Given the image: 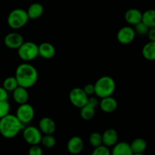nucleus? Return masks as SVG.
I'll return each mask as SVG.
<instances>
[{
    "label": "nucleus",
    "instance_id": "8",
    "mask_svg": "<svg viewBox=\"0 0 155 155\" xmlns=\"http://www.w3.org/2000/svg\"><path fill=\"white\" fill-rule=\"evenodd\" d=\"M89 96L85 93L82 88L76 87L71 90L69 93V100L71 104L76 107L81 108L87 103Z\"/></svg>",
    "mask_w": 155,
    "mask_h": 155
},
{
    "label": "nucleus",
    "instance_id": "35",
    "mask_svg": "<svg viewBox=\"0 0 155 155\" xmlns=\"http://www.w3.org/2000/svg\"><path fill=\"white\" fill-rule=\"evenodd\" d=\"M133 155H145L143 153H133Z\"/></svg>",
    "mask_w": 155,
    "mask_h": 155
},
{
    "label": "nucleus",
    "instance_id": "28",
    "mask_svg": "<svg viewBox=\"0 0 155 155\" xmlns=\"http://www.w3.org/2000/svg\"><path fill=\"white\" fill-rule=\"evenodd\" d=\"M11 106L7 101H0V119L10 114Z\"/></svg>",
    "mask_w": 155,
    "mask_h": 155
},
{
    "label": "nucleus",
    "instance_id": "16",
    "mask_svg": "<svg viewBox=\"0 0 155 155\" xmlns=\"http://www.w3.org/2000/svg\"><path fill=\"white\" fill-rule=\"evenodd\" d=\"M13 99L17 104H22L27 103L29 100V92L27 89L18 86L15 90L12 92Z\"/></svg>",
    "mask_w": 155,
    "mask_h": 155
},
{
    "label": "nucleus",
    "instance_id": "6",
    "mask_svg": "<svg viewBox=\"0 0 155 155\" xmlns=\"http://www.w3.org/2000/svg\"><path fill=\"white\" fill-rule=\"evenodd\" d=\"M16 117L24 125L29 124L35 117V110L31 104L28 103L19 104L16 110Z\"/></svg>",
    "mask_w": 155,
    "mask_h": 155
},
{
    "label": "nucleus",
    "instance_id": "26",
    "mask_svg": "<svg viewBox=\"0 0 155 155\" xmlns=\"http://www.w3.org/2000/svg\"><path fill=\"white\" fill-rule=\"evenodd\" d=\"M41 143L45 148H52L56 145V139L52 135H44L42 137Z\"/></svg>",
    "mask_w": 155,
    "mask_h": 155
},
{
    "label": "nucleus",
    "instance_id": "1",
    "mask_svg": "<svg viewBox=\"0 0 155 155\" xmlns=\"http://www.w3.org/2000/svg\"><path fill=\"white\" fill-rule=\"evenodd\" d=\"M15 77L20 86L29 89L36 84L39 74L34 66L28 62H24L18 65Z\"/></svg>",
    "mask_w": 155,
    "mask_h": 155
},
{
    "label": "nucleus",
    "instance_id": "29",
    "mask_svg": "<svg viewBox=\"0 0 155 155\" xmlns=\"http://www.w3.org/2000/svg\"><path fill=\"white\" fill-rule=\"evenodd\" d=\"M91 155H110V151L109 150L108 147L101 145L96 148H94Z\"/></svg>",
    "mask_w": 155,
    "mask_h": 155
},
{
    "label": "nucleus",
    "instance_id": "15",
    "mask_svg": "<svg viewBox=\"0 0 155 155\" xmlns=\"http://www.w3.org/2000/svg\"><path fill=\"white\" fill-rule=\"evenodd\" d=\"M124 18L130 25L135 26L142 22V12L137 8H130L126 12Z\"/></svg>",
    "mask_w": 155,
    "mask_h": 155
},
{
    "label": "nucleus",
    "instance_id": "20",
    "mask_svg": "<svg viewBox=\"0 0 155 155\" xmlns=\"http://www.w3.org/2000/svg\"><path fill=\"white\" fill-rule=\"evenodd\" d=\"M142 54L146 60L155 61V41H149L143 46Z\"/></svg>",
    "mask_w": 155,
    "mask_h": 155
},
{
    "label": "nucleus",
    "instance_id": "23",
    "mask_svg": "<svg viewBox=\"0 0 155 155\" xmlns=\"http://www.w3.org/2000/svg\"><path fill=\"white\" fill-rule=\"evenodd\" d=\"M95 108L86 104L80 108V116L84 120H90L95 117Z\"/></svg>",
    "mask_w": 155,
    "mask_h": 155
},
{
    "label": "nucleus",
    "instance_id": "22",
    "mask_svg": "<svg viewBox=\"0 0 155 155\" xmlns=\"http://www.w3.org/2000/svg\"><path fill=\"white\" fill-rule=\"evenodd\" d=\"M130 145L133 153H143L147 148L146 141L142 138L134 139Z\"/></svg>",
    "mask_w": 155,
    "mask_h": 155
},
{
    "label": "nucleus",
    "instance_id": "5",
    "mask_svg": "<svg viewBox=\"0 0 155 155\" xmlns=\"http://www.w3.org/2000/svg\"><path fill=\"white\" fill-rule=\"evenodd\" d=\"M18 54L20 58L24 62L33 61L39 55L38 45L31 41L24 42L18 49Z\"/></svg>",
    "mask_w": 155,
    "mask_h": 155
},
{
    "label": "nucleus",
    "instance_id": "17",
    "mask_svg": "<svg viewBox=\"0 0 155 155\" xmlns=\"http://www.w3.org/2000/svg\"><path fill=\"white\" fill-rule=\"evenodd\" d=\"M38 48H39V55L45 59L52 58L55 54V48L50 42H42L38 45Z\"/></svg>",
    "mask_w": 155,
    "mask_h": 155
},
{
    "label": "nucleus",
    "instance_id": "11",
    "mask_svg": "<svg viewBox=\"0 0 155 155\" xmlns=\"http://www.w3.org/2000/svg\"><path fill=\"white\" fill-rule=\"evenodd\" d=\"M67 148L70 154L77 155L83 151L84 148V142L80 136H73L68 140Z\"/></svg>",
    "mask_w": 155,
    "mask_h": 155
},
{
    "label": "nucleus",
    "instance_id": "31",
    "mask_svg": "<svg viewBox=\"0 0 155 155\" xmlns=\"http://www.w3.org/2000/svg\"><path fill=\"white\" fill-rule=\"evenodd\" d=\"M83 91L85 92V93L88 95V96H92V95L95 94V86L94 84H86V86L83 87Z\"/></svg>",
    "mask_w": 155,
    "mask_h": 155
},
{
    "label": "nucleus",
    "instance_id": "7",
    "mask_svg": "<svg viewBox=\"0 0 155 155\" xmlns=\"http://www.w3.org/2000/svg\"><path fill=\"white\" fill-rule=\"evenodd\" d=\"M42 133L39 128L28 126L23 129V138L27 144L30 145H39L41 143Z\"/></svg>",
    "mask_w": 155,
    "mask_h": 155
},
{
    "label": "nucleus",
    "instance_id": "13",
    "mask_svg": "<svg viewBox=\"0 0 155 155\" xmlns=\"http://www.w3.org/2000/svg\"><path fill=\"white\" fill-rule=\"evenodd\" d=\"M98 106L103 112L110 114L116 110V109L117 108L118 104L117 100L111 95V96L101 98V101H99V105Z\"/></svg>",
    "mask_w": 155,
    "mask_h": 155
},
{
    "label": "nucleus",
    "instance_id": "30",
    "mask_svg": "<svg viewBox=\"0 0 155 155\" xmlns=\"http://www.w3.org/2000/svg\"><path fill=\"white\" fill-rule=\"evenodd\" d=\"M43 151H42V148L39 146V145H31L28 150V155H42Z\"/></svg>",
    "mask_w": 155,
    "mask_h": 155
},
{
    "label": "nucleus",
    "instance_id": "27",
    "mask_svg": "<svg viewBox=\"0 0 155 155\" xmlns=\"http://www.w3.org/2000/svg\"><path fill=\"white\" fill-rule=\"evenodd\" d=\"M134 30L136 32V34L139 35V36H145L148 34V32L149 30V27H147L143 22H140L135 25Z\"/></svg>",
    "mask_w": 155,
    "mask_h": 155
},
{
    "label": "nucleus",
    "instance_id": "18",
    "mask_svg": "<svg viewBox=\"0 0 155 155\" xmlns=\"http://www.w3.org/2000/svg\"><path fill=\"white\" fill-rule=\"evenodd\" d=\"M130 145L126 142H120L115 144L110 151V155H133Z\"/></svg>",
    "mask_w": 155,
    "mask_h": 155
},
{
    "label": "nucleus",
    "instance_id": "2",
    "mask_svg": "<svg viewBox=\"0 0 155 155\" xmlns=\"http://www.w3.org/2000/svg\"><path fill=\"white\" fill-rule=\"evenodd\" d=\"M24 128L16 115L8 114L0 119V134L5 139H13Z\"/></svg>",
    "mask_w": 155,
    "mask_h": 155
},
{
    "label": "nucleus",
    "instance_id": "9",
    "mask_svg": "<svg viewBox=\"0 0 155 155\" xmlns=\"http://www.w3.org/2000/svg\"><path fill=\"white\" fill-rule=\"evenodd\" d=\"M136 35L134 28L130 26H125L118 30L117 33V39L122 45H129L133 42Z\"/></svg>",
    "mask_w": 155,
    "mask_h": 155
},
{
    "label": "nucleus",
    "instance_id": "10",
    "mask_svg": "<svg viewBox=\"0 0 155 155\" xmlns=\"http://www.w3.org/2000/svg\"><path fill=\"white\" fill-rule=\"evenodd\" d=\"M24 42V37L17 32H12V33H8L4 38L5 45L10 49L18 50Z\"/></svg>",
    "mask_w": 155,
    "mask_h": 155
},
{
    "label": "nucleus",
    "instance_id": "4",
    "mask_svg": "<svg viewBox=\"0 0 155 155\" xmlns=\"http://www.w3.org/2000/svg\"><path fill=\"white\" fill-rule=\"evenodd\" d=\"M29 20L27 11L22 8H15L8 15L7 24L13 30H18L24 27Z\"/></svg>",
    "mask_w": 155,
    "mask_h": 155
},
{
    "label": "nucleus",
    "instance_id": "33",
    "mask_svg": "<svg viewBox=\"0 0 155 155\" xmlns=\"http://www.w3.org/2000/svg\"><path fill=\"white\" fill-rule=\"evenodd\" d=\"M8 98V92L0 86V101H7Z\"/></svg>",
    "mask_w": 155,
    "mask_h": 155
},
{
    "label": "nucleus",
    "instance_id": "34",
    "mask_svg": "<svg viewBox=\"0 0 155 155\" xmlns=\"http://www.w3.org/2000/svg\"><path fill=\"white\" fill-rule=\"evenodd\" d=\"M147 36H148L150 41H155V27L149 28Z\"/></svg>",
    "mask_w": 155,
    "mask_h": 155
},
{
    "label": "nucleus",
    "instance_id": "21",
    "mask_svg": "<svg viewBox=\"0 0 155 155\" xmlns=\"http://www.w3.org/2000/svg\"><path fill=\"white\" fill-rule=\"evenodd\" d=\"M142 21L149 28L155 27V9H148L143 12Z\"/></svg>",
    "mask_w": 155,
    "mask_h": 155
},
{
    "label": "nucleus",
    "instance_id": "3",
    "mask_svg": "<svg viewBox=\"0 0 155 155\" xmlns=\"http://www.w3.org/2000/svg\"><path fill=\"white\" fill-rule=\"evenodd\" d=\"M94 86L95 95L101 98L111 96L116 89L114 80L109 76H103L100 77L95 82Z\"/></svg>",
    "mask_w": 155,
    "mask_h": 155
},
{
    "label": "nucleus",
    "instance_id": "12",
    "mask_svg": "<svg viewBox=\"0 0 155 155\" xmlns=\"http://www.w3.org/2000/svg\"><path fill=\"white\" fill-rule=\"evenodd\" d=\"M39 129L44 135H52L56 130V124L51 118L45 117L39 120Z\"/></svg>",
    "mask_w": 155,
    "mask_h": 155
},
{
    "label": "nucleus",
    "instance_id": "24",
    "mask_svg": "<svg viewBox=\"0 0 155 155\" xmlns=\"http://www.w3.org/2000/svg\"><path fill=\"white\" fill-rule=\"evenodd\" d=\"M18 85V81H17L15 77H8L3 81L2 87L8 92H13L16 89Z\"/></svg>",
    "mask_w": 155,
    "mask_h": 155
},
{
    "label": "nucleus",
    "instance_id": "14",
    "mask_svg": "<svg viewBox=\"0 0 155 155\" xmlns=\"http://www.w3.org/2000/svg\"><path fill=\"white\" fill-rule=\"evenodd\" d=\"M118 133L114 129H107L102 134V144L107 147H113L118 142Z\"/></svg>",
    "mask_w": 155,
    "mask_h": 155
},
{
    "label": "nucleus",
    "instance_id": "19",
    "mask_svg": "<svg viewBox=\"0 0 155 155\" xmlns=\"http://www.w3.org/2000/svg\"><path fill=\"white\" fill-rule=\"evenodd\" d=\"M44 7L41 3L34 2L32 3L28 7L27 10V15H28L29 19L35 20L41 18L43 15Z\"/></svg>",
    "mask_w": 155,
    "mask_h": 155
},
{
    "label": "nucleus",
    "instance_id": "25",
    "mask_svg": "<svg viewBox=\"0 0 155 155\" xmlns=\"http://www.w3.org/2000/svg\"><path fill=\"white\" fill-rule=\"evenodd\" d=\"M89 144L92 145L93 148H96V147L100 146V145H103L102 144V135L101 133H98V132H94V133H91L90 136L89 137Z\"/></svg>",
    "mask_w": 155,
    "mask_h": 155
},
{
    "label": "nucleus",
    "instance_id": "32",
    "mask_svg": "<svg viewBox=\"0 0 155 155\" xmlns=\"http://www.w3.org/2000/svg\"><path fill=\"white\" fill-rule=\"evenodd\" d=\"M86 104H89V105L92 106V107L96 108V107H98V105H99V101H98V100L95 97H93L92 95V96L89 97V98H88L87 103H86Z\"/></svg>",
    "mask_w": 155,
    "mask_h": 155
}]
</instances>
